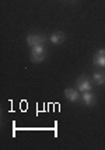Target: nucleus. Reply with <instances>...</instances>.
<instances>
[{
    "instance_id": "8",
    "label": "nucleus",
    "mask_w": 105,
    "mask_h": 150,
    "mask_svg": "<svg viewBox=\"0 0 105 150\" xmlns=\"http://www.w3.org/2000/svg\"><path fill=\"white\" fill-rule=\"evenodd\" d=\"M92 63L97 67H105V56L99 55V53H95L94 58H92Z\"/></svg>"
},
{
    "instance_id": "3",
    "label": "nucleus",
    "mask_w": 105,
    "mask_h": 150,
    "mask_svg": "<svg viewBox=\"0 0 105 150\" xmlns=\"http://www.w3.org/2000/svg\"><path fill=\"white\" fill-rule=\"evenodd\" d=\"M46 42V37L39 35V34H28L27 35V44L31 46H37V45H44Z\"/></svg>"
},
{
    "instance_id": "5",
    "label": "nucleus",
    "mask_w": 105,
    "mask_h": 150,
    "mask_svg": "<svg viewBox=\"0 0 105 150\" xmlns=\"http://www.w3.org/2000/svg\"><path fill=\"white\" fill-rule=\"evenodd\" d=\"M81 103L87 107H91L95 104V96L92 91H84L81 94Z\"/></svg>"
},
{
    "instance_id": "9",
    "label": "nucleus",
    "mask_w": 105,
    "mask_h": 150,
    "mask_svg": "<svg viewBox=\"0 0 105 150\" xmlns=\"http://www.w3.org/2000/svg\"><path fill=\"white\" fill-rule=\"evenodd\" d=\"M97 53H99V55L105 56V48H101V49H98V52H97Z\"/></svg>"
},
{
    "instance_id": "4",
    "label": "nucleus",
    "mask_w": 105,
    "mask_h": 150,
    "mask_svg": "<svg viewBox=\"0 0 105 150\" xmlns=\"http://www.w3.org/2000/svg\"><path fill=\"white\" fill-rule=\"evenodd\" d=\"M65 97L70 101V103H77L80 100V93L77 88H66L65 90Z\"/></svg>"
},
{
    "instance_id": "1",
    "label": "nucleus",
    "mask_w": 105,
    "mask_h": 150,
    "mask_svg": "<svg viewBox=\"0 0 105 150\" xmlns=\"http://www.w3.org/2000/svg\"><path fill=\"white\" fill-rule=\"evenodd\" d=\"M45 59V46L37 45L31 48V62L32 63H39Z\"/></svg>"
},
{
    "instance_id": "7",
    "label": "nucleus",
    "mask_w": 105,
    "mask_h": 150,
    "mask_svg": "<svg viewBox=\"0 0 105 150\" xmlns=\"http://www.w3.org/2000/svg\"><path fill=\"white\" fill-rule=\"evenodd\" d=\"M92 83L97 86H102L105 84V74L102 72H94V74H92Z\"/></svg>"
},
{
    "instance_id": "2",
    "label": "nucleus",
    "mask_w": 105,
    "mask_h": 150,
    "mask_svg": "<svg viewBox=\"0 0 105 150\" xmlns=\"http://www.w3.org/2000/svg\"><path fill=\"white\" fill-rule=\"evenodd\" d=\"M91 81L88 77H85V76H81L76 80V88L80 90V93H84V91H91Z\"/></svg>"
},
{
    "instance_id": "6",
    "label": "nucleus",
    "mask_w": 105,
    "mask_h": 150,
    "mask_svg": "<svg viewBox=\"0 0 105 150\" xmlns=\"http://www.w3.org/2000/svg\"><path fill=\"white\" fill-rule=\"evenodd\" d=\"M65 34L62 33V31H55L53 34H51V37H49V41H51V44L53 45H60L63 41H65Z\"/></svg>"
}]
</instances>
